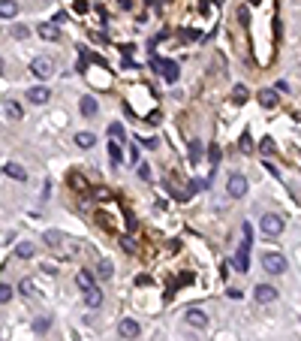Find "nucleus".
Returning a JSON list of instances; mask_svg holds the SVG:
<instances>
[{
	"instance_id": "f257e3e1",
	"label": "nucleus",
	"mask_w": 301,
	"mask_h": 341,
	"mask_svg": "<svg viewBox=\"0 0 301 341\" xmlns=\"http://www.w3.org/2000/svg\"><path fill=\"white\" fill-rule=\"evenodd\" d=\"M262 269L271 275H283L286 272V257L283 254H262Z\"/></svg>"
},
{
	"instance_id": "f03ea898",
	"label": "nucleus",
	"mask_w": 301,
	"mask_h": 341,
	"mask_svg": "<svg viewBox=\"0 0 301 341\" xmlns=\"http://www.w3.org/2000/svg\"><path fill=\"white\" fill-rule=\"evenodd\" d=\"M30 73H33L36 79H51V76H54V60H48V57H33V60H30Z\"/></svg>"
},
{
	"instance_id": "7ed1b4c3",
	"label": "nucleus",
	"mask_w": 301,
	"mask_h": 341,
	"mask_svg": "<svg viewBox=\"0 0 301 341\" xmlns=\"http://www.w3.org/2000/svg\"><path fill=\"white\" fill-rule=\"evenodd\" d=\"M259 230H262L265 236H280V233H283V218H280V215H262Z\"/></svg>"
},
{
	"instance_id": "20e7f679",
	"label": "nucleus",
	"mask_w": 301,
	"mask_h": 341,
	"mask_svg": "<svg viewBox=\"0 0 301 341\" xmlns=\"http://www.w3.org/2000/svg\"><path fill=\"white\" fill-rule=\"evenodd\" d=\"M226 190H229V196L241 199V196L247 193V178H244L241 172H232V175H229V181H226Z\"/></svg>"
},
{
	"instance_id": "39448f33",
	"label": "nucleus",
	"mask_w": 301,
	"mask_h": 341,
	"mask_svg": "<svg viewBox=\"0 0 301 341\" xmlns=\"http://www.w3.org/2000/svg\"><path fill=\"white\" fill-rule=\"evenodd\" d=\"M253 296H256L259 305H268V302L277 299V290H274L271 284H256V287H253Z\"/></svg>"
},
{
	"instance_id": "423d86ee",
	"label": "nucleus",
	"mask_w": 301,
	"mask_h": 341,
	"mask_svg": "<svg viewBox=\"0 0 301 341\" xmlns=\"http://www.w3.org/2000/svg\"><path fill=\"white\" fill-rule=\"evenodd\" d=\"M184 320H187V326H193V329H208V314L199 311V308H190Z\"/></svg>"
},
{
	"instance_id": "0eeeda50",
	"label": "nucleus",
	"mask_w": 301,
	"mask_h": 341,
	"mask_svg": "<svg viewBox=\"0 0 301 341\" xmlns=\"http://www.w3.org/2000/svg\"><path fill=\"white\" fill-rule=\"evenodd\" d=\"M160 76H163L169 85H175V82H178V76H181V70H178V63H175V60H160Z\"/></svg>"
},
{
	"instance_id": "6e6552de",
	"label": "nucleus",
	"mask_w": 301,
	"mask_h": 341,
	"mask_svg": "<svg viewBox=\"0 0 301 341\" xmlns=\"http://www.w3.org/2000/svg\"><path fill=\"white\" fill-rule=\"evenodd\" d=\"M24 97H27L33 106H42V103H48V97H51V94H48V88H45V85H36V88H27V94H24Z\"/></svg>"
},
{
	"instance_id": "1a4fd4ad",
	"label": "nucleus",
	"mask_w": 301,
	"mask_h": 341,
	"mask_svg": "<svg viewBox=\"0 0 301 341\" xmlns=\"http://www.w3.org/2000/svg\"><path fill=\"white\" fill-rule=\"evenodd\" d=\"M118 332H121V338H136V335H139V323H136L133 317H124V320L118 323Z\"/></svg>"
},
{
	"instance_id": "9d476101",
	"label": "nucleus",
	"mask_w": 301,
	"mask_h": 341,
	"mask_svg": "<svg viewBox=\"0 0 301 341\" xmlns=\"http://www.w3.org/2000/svg\"><path fill=\"white\" fill-rule=\"evenodd\" d=\"M96 109H99V106H96V100H93V97H81V100H78V112H81L84 118H93V115H96Z\"/></svg>"
},
{
	"instance_id": "9b49d317",
	"label": "nucleus",
	"mask_w": 301,
	"mask_h": 341,
	"mask_svg": "<svg viewBox=\"0 0 301 341\" xmlns=\"http://www.w3.org/2000/svg\"><path fill=\"white\" fill-rule=\"evenodd\" d=\"M3 172H6L9 178H15V181H27V169H24L21 163H6Z\"/></svg>"
},
{
	"instance_id": "f8f14e48",
	"label": "nucleus",
	"mask_w": 301,
	"mask_h": 341,
	"mask_svg": "<svg viewBox=\"0 0 301 341\" xmlns=\"http://www.w3.org/2000/svg\"><path fill=\"white\" fill-rule=\"evenodd\" d=\"M84 305H87V308H99V305H103V290H96V287L84 290Z\"/></svg>"
},
{
	"instance_id": "ddd939ff",
	"label": "nucleus",
	"mask_w": 301,
	"mask_h": 341,
	"mask_svg": "<svg viewBox=\"0 0 301 341\" xmlns=\"http://www.w3.org/2000/svg\"><path fill=\"white\" fill-rule=\"evenodd\" d=\"M3 112H6L9 121H21V106L15 100H3Z\"/></svg>"
},
{
	"instance_id": "4468645a",
	"label": "nucleus",
	"mask_w": 301,
	"mask_h": 341,
	"mask_svg": "<svg viewBox=\"0 0 301 341\" xmlns=\"http://www.w3.org/2000/svg\"><path fill=\"white\" fill-rule=\"evenodd\" d=\"M42 242H45L48 248H60V245L66 242V236H63V233H57V230H48V233L42 236Z\"/></svg>"
},
{
	"instance_id": "2eb2a0df",
	"label": "nucleus",
	"mask_w": 301,
	"mask_h": 341,
	"mask_svg": "<svg viewBox=\"0 0 301 341\" xmlns=\"http://www.w3.org/2000/svg\"><path fill=\"white\" fill-rule=\"evenodd\" d=\"M75 145H78L81 151H87V148L96 145V136H93V133H75Z\"/></svg>"
},
{
	"instance_id": "dca6fc26",
	"label": "nucleus",
	"mask_w": 301,
	"mask_h": 341,
	"mask_svg": "<svg viewBox=\"0 0 301 341\" xmlns=\"http://www.w3.org/2000/svg\"><path fill=\"white\" fill-rule=\"evenodd\" d=\"M18 15V3L15 0H0V18H15Z\"/></svg>"
},
{
	"instance_id": "f3484780",
	"label": "nucleus",
	"mask_w": 301,
	"mask_h": 341,
	"mask_svg": "<svg viewBox=\"0 0 301 341\" xmlns=\"http://www.w3.org/2000/svg\"><path fill=\"white\" fill-rule=\"evenodd\" d=\"M39 36H42V39H57V36H60V30H57V24H54V21H48V24H39Z\"/></svg>"
},
{
	"instance_id": "a211bd4d",
	"label": "nucleus",
	"mask_w": 301,
	"mask_h": 341,
	"mask_svg": "<svg viewBox=\"0 0 301 341\" xmlns=\"http://www.w3.org/2000/svg\"><path fill=\"white\" fill-rule=\"evenodd\" d=\"M259 103H262L265 109H274V106H277V91H265V88H262V91H259Z\"/></svg>"
},
{
	"instance_id": "6ab92c4d",
	"label": "nucleus",
	"mask_w": 301,
	"mask_h": 341,
	"mask_svg": "<svg viewBox=\"0 0 301 341\" xmlns=\"http://www.w3.org/2000/svg\"><path fill=\"white\" fill-rule=\"evenodd\" d=\"M75 284H78V290H90V287H96V284H93V275H90V272H84V269L75 275Z\"/></svg>"
},
{
	"instance_id": "aec40b11",
	"label": "nucleus",
	"mask_w": 301,
	"mask_h": 341,
	"mask_svg": "<svg viewBox=\"0 0 301 341\" xmlns=\"http://www.w3.org/2000/svg\"><path fill=\"white\" fill-rule=\"evenodd\" d=\"M247 97H250V91H247V85H235L232 88V103H247Z\"/></svg>"
},
{
	"instance_id": "412c9836",
	"label": "nucleus",
	"mask_w": 301,
	"mask_h": 341,
	"mask_svg": "<svg viewBox=\"0 0 301 341\" xmlns=\"http://www.w3.org/2000/svg\"><path fill=\"white\" fill-rule=\"evenodd\" d=\"M33 254H36V248H33L30 242H18V248H15V257L27 260V257H33Z\"/></svg>"
},
{
	"instance_id": "4be33fe9",
	"label": "nucleus",
	"mask_w": 301,
	"mask_h": 341,
	"mask_svg": "<svg viewBox=\"0 0 301 341\" xmlns=\"http://www.w3.org/2000/svg\"><path fill=\"white\" fill-rule=\"evenodd\" d=\"M96 275H99V281H109V278L115 275V269H112V263H109V260H103V263H96Z\"/></svg>"
},
{
	"instance_id": "5701e85b",
	"label": "nucleus",
	"mask_w": 301,
	"mask_h": 341,
	"mask_svg": "<svg viewBox=\"0 0 301 341\" xmlns=\"http://www.w3.org/2000/svg\"><path fill=\"white\" fill-rule=\"evenodd\" d=\"M109 139L112 142H124V124H118V121L109 124Z\"/></svg>"
},
{
	"instance_id": "b1692460",
	"label": "nucleus",
	"mask_w": 301,
	"mask_h": 341,
	"mask_svg": "<svg viewBox=\"0 0 301 341\" xmlns=\"http://www.w3.org/2000/svg\"><path fill=\"white\" fill-rule=\"evenodd\" d=\"M109 157H112V166H121L124 154H121V145L118 142H109Z\"/></svg>"
},
{
	"instance_id": "393cba45",
	"label": "nucleus",
	"mask_w": 301,
	"mask_h": 341,
	"mask_svg": "<svg viewBox=\"0 0 301 341\" xmlns=\"http://www.w3.org/2000/svg\"><path fill=\"white\" fill-rule=\"evenodd\" d=\"M190 160H193V163H199V160H202V142H199V139H193V142H190Z\"/></svg>"
},
{
	"instance_id": "a878e982",
	"label": "nucleus",
	"mask_w": 301,
	"mask_h": 341,
	"mask_svg": "<svg viewBox=\"0 0 301 341\" xmlns=\"http://www.w3.org/2000/svg\"><path fill=\"white\" fill-rule=\"evenodd\" d=\"M48 326H51V317H45V314H42V317H36V320H33V329H36V332H39V335H42V332H48Z\"/></svg>"
},
{
	"instance_id": "bb28decb",
	"label": "nucleus",
	"mask_w": 301,
	"mask_h": 341,
	"mask_svg": "<svg viewBox=\"0 0 301 341\" xmlns=\"http://www.w3.org/2000/svg\"><path fill=\"white\" fill-rule=\"evenodd\" d=\"M69 187H75V190H81V193L87 190V184H84V178H81L78 172H72V175H69Z\"/></svg>"
},
{
	"instance_id": "cd10ccee",
	"label": "nucleus",
	"mask_w": 301,
	"mask_h": 341,
	"mask_svg": "<svg viewBox=\"0 0 301 341\" xmlns=\"http://www.w3.org/2000/svg\"><path fill=\"white\" fill-rule=\"evenodd\" d=\"M18 293H21V296H27V299H30V296H36V290H33V281H27V278H24V281L18 284Z\"/></svg>"
},
{
	"instance_id": "c85d7f7f",
	"label": "nucleus",
	"mask_w": 301,
	"mask_h": 341,
	"mask_svg": "<svg viewBox=\"0 0 301 341\" xmlns=\"http://www.w3.org/2000/svg\"><path fill=\"white\" fill-rule=\"evenodd\" d=\"M136 172H139V178H142V181H151V178H154V172H151V166H148V163H139V166H136Z\"/></svg>"
},
{
	"instance_id": "c756f323",
	"label": "nucleus",
	"mask_w": 301,
	"mask_h": 341,
	"mask_svg": "<svg viewBox=\"0 0 301 341\" xmlns=\"http://www.w3.org/2000/svg\"><path fill=\"white\" fill-rule=\"evenodd\" d=\"M241 151H244V154H250V151H253V142H250V130H244V133H241Z\"/></svg>"
},
{
	"instance_id": "7c9ffc66",
	"label": "nucleus",
	"mask_w": 301,
	"mask_h": 341,
	"mask_svg": "<svg viewBox=\"0 0 301 341\" xmlns=\"http://www.w3.org/2000/svg\"><path fill=\"white\" fill-rule=\"evenodd\" d=\"M12 36H15V39H27V36H30V30H27L24 24H15V27H12Z\"/></svg>"
},
{
	"instance_id": "2f4dec72",
	"label": "nucleus",
	"mask_w": 301,
	"mask_h": 341,
	"mask_svg": "<svg viewBox=\"0 0 301 341\" xmlns=\"http://www.w3.org/2000/svg\"><path fill=\"white\" fill-rule=\"evenodd\" d=\"M220 157H223V151H220L217 145H211V148H208V160H211V163L217 166V163H220Z\"/></svg>"
},
{
	"instance_id": "473e14b6",
	"label": "nucleus",
	"mask_w": 301,
	"mask_h": 341,
	"mask_svg": "<svg viewBox=\"0 0 301 341\" xmlns=\"http://www.w3.org/2000/svg\"><path fill=\"white\" fill-rule=\"evenodd\" d=\"M9 299H12V287L0 281V305H3V302H9Z\"/></svg>"
},
{
	"instance_id": "72a5a7b5",
	"label": "nucleus",
	"mask_w": 301,
	"mask_h": 341,
	"mask_svg": "<svg viewBox=\"0 0 301 341\" xmlns=\"http://www.w3.org/2000/svg\"><path fill=\"white\" fill-rule=\"evenodd\" d=\"M259 151H262V154H271V151H274V142H271V139H262V142H259Z\"/></svg>"
},
{
	"instance_id": "f704fd0d",
	"label": "nucleus",
	"mask_w": 301,
	"mask_h": 341,
	"mask_svg": "<svg viewBox=\"0 0 301 341\" xmlns=\"http://www.w3.org/2000/svg\"><path fill=\"white\" fill-rule=\"evenodd\" d=\"M121 245H124V251H130V254H136V242H133L130 236H124V239H121Z\"/></svg>"
},
{
	"instance_id": "c9c22d12",
	"label": "nucleus",
	"mask_w": 301,
	"mask_h": 341,
	"mask_svg": "<svg viewBox=\"0 0 301 341\" xmlns=\"http://www.w3.org/2000/svg\"><path fill=\"white\" fill-rule=\"evenodd\" d=\"M0 73H3V60H0Z\"/></svg>"
}]
</instances>
